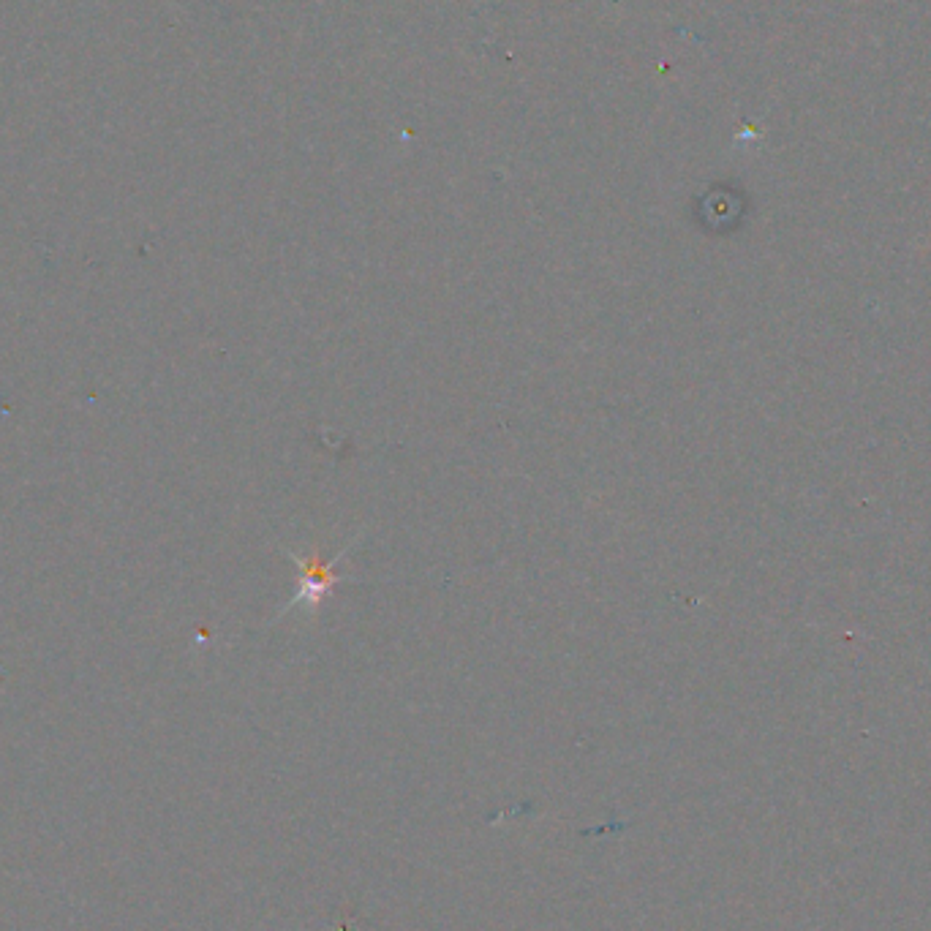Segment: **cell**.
I'll return each instance as SVG.
<instances>
[{
  "label": "cell",
  "instance_id": "cell-1",
  "mask_svg": "<svg viewBox=\"0 0 931 931\" xmlns=\"http://www.w3.org/2000/svg\"><path fill=\"white\" fill-rule=\"evenodd\" d=\"M349 548H352V545H349ZM349 548H346V550H349ZM346 550L335 553L330 561H322L319 556H316V553H314V556H308V559H303V556H300V553H294V550H289V553H286V556H289V559H292L294 564L300 567L303 583H300V591H297V597H294L292 602H289V605L284 608L281 618H284L292 608H297V605H305L308 610H319V605H322L324 597H327V591H330V588H333L335 583L341 580L338 575H335V567H338V561L346 559Z\"/></svg>",
  "mask_w": 931,
  "mask_h": 931
}]
</instances>
